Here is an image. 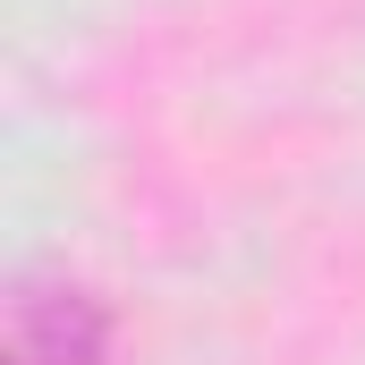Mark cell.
<instances>
[{
  "mask_svg": "<svg viewBox=\"0 0 365 365\" xmlns=\"http://www.w3.org/2000/svg\"><path fill=\"white\" fill-rule=\"evenodd\" d=\"M0 365H119L110 306L77 272H17L0 306Z\"/></svg>",
  "mask_w": 365,
  "mask_h": 365,
  "instance_id": "obj_1",
  "label": "cell"
}]
</instances>
